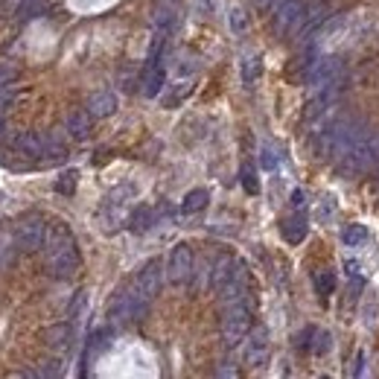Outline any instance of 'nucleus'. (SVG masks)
Masks as SVG:
<instances>
[{
  "instance_id": "1",
  "label": "nucleus",
  "mask_w": 379,
  "mask_h": 379,
  "mask_svg": "<svg viewBox=\"0 0 379 379\" xmlns=\"http://www.w3.org/2000/svg\"><path fill=\"white\" fill-rule=\"evenodd\" d=\"M47 269H50L53 277H74L76 269H79V251H76V243L74 236L67 233V228L56 225L53 231H47Z\"/></svg>"
},
{
  "instance_id": "2",
  "label": "nucleus",
  "mask_w": 379,
  "mask_h": 379,
  "mask_svg": "<svg viewBox=\"0 0 379 379\" xmlns=\"http://www.w3.org/2000/svg\"><path fill=\"white\" fill-rule=\"evenodd\" d=\"M365 134V126L359 120H353V117H336V120H330L321 134H318V149L324 155H333V158H342L359 144V137Z\"/></svg>"
},
{
  "instance_id": "3",
  "label": "nucleus",
  "mask_w": 379,
  "mask_h": 379,
  "mask_svg": "<svg viewBox=\"0 0 379 379\" xmlns=\"http://www.w3.org/2000/svg\"><path fill=\"white\" fill-rule=\"evenodd\" d=\"M342 167L350 175H362V173L376 170L379 167V134H362L359 144L344 155Z\"/></svg>"
},
{
  "instance_id": "4",
  "label": "nucleus",
  "mask_w": 379,
  "mask_h": 379,
  "mask_svg": "<svg viewBox=\"0 0 379 379\" xmlns=\"http://www.w3.org/2000/svg\"><path fill=\"white\" fill-rule=\"evenodd\" d=\"M248 327H251V310L245 301H233L225 303V318H222V336L228 347H236L245 336H248Z\"/></svg>"
},
{
  "instance_id": "5",
  "label": "nucleus",
  "mask_w": 379,
  "mask_h": 379,
  "mask_svg": "<svg viewBox=\"0 0 379 379\" xmlns=\"http://www.w3.org/2000/svg\"><path fill=\"white\" fill-rule=\"evenodd\" d=\"M344 79V62L339 56H324V59H315L306 67V82L313 88H324L330 82H342Z\"/></svg>"
},
{
  "instance_id": "6",
  "label": "nucleus",
  "mask_w": 379,
  "mask_h": 379,
  "mask_svg": "<svg viewBox=\"0 0 379 379\" xmlns=\"http://www.w3.org/2000/svg\"><path fill=\"white\" fill-rule=\"evenodd\" d=\"M303 21H306V6L301 4V0H283L274 12V27L283 35H298Z\"/></svg>"
},
{
  "instance_id": "7",
  "label": "nucleus",
  "mask_w": 379,
  "mask_h": 379,
  "mask_svg": "<svg viewBox=\"0 0 379 379\" xmlns=\"http://www.w3.org/2000/svg\"><path fill=\"white\" fill-rule=\"evenodd\" d=\"M15 240L23 251H38L47 243V225L41 216H23L15 228Z\"/></svg>"
},
{
  "instance_id": "8",
  "label": "nucleus",
  "mask_w": 379,
  "mask_h": 379,
  "mask_svg": "<svg viewBox=\"0 0 379 379\" xmlns=\"http://www.w3.org/2000/svg\"><path fill=\"white\" fill-rule=\"evenodd\" d=\"M193 269H196V260H193L190 245H184V243L175 245L167 260V277L173 283H187V280H193Z\"/></svg>"
},
{
  "instance_id": "9",
  "label": "nucleus",
  "mask_w": 379,
  "mask_h": 379,
  "mask_svg": "<svg viewBox=\"0 0 379 379\" xmlns=\"http://www.w3.org/2000/svg\"><path fill=\"white\" fill-rule=\"evenodd\" d=\"M134 286L144 292V295H149V298H155V295L161 292V286H163L161 260H149L146 266H140V272H137V277H134Z\"/></svg>"
},
{
  "instance_id": "10",
  "label": "nucleus",
  "mask_w": 379,
  "mask_h": 379,
  "mask_svg": "<svg viewBox=\"0 0 379 379\" xmlns=\"http://www.w3.org/2000/svg\"><path fill=\"white\" fill-rule=\"evenodd\" d=\"M269 353V330L266 327H254L248 333V344H245V362L248 365H260Z\"/></svg>"
},
{
  "instance_id": "11",
  "label": "nucleus",
  "mask_w": 379,
  "mask_h": 379,
  "mask_svg": "<svg viewBox=\"0 0 379 379\" xmlns=\"http://www.w3.org/2000/svg\"><path fill=\"white\" fill-rule=\"evenodd\" d=\"M15 149L27 158H44V134L38 132H21L15 137Z\"/></svg>"
},
{
  "instance_id": "12",
  "label": "nucleus",
  "mask_w": 379,
  "mask_h": 379,
  "mask_svg": "<svg viewBox=\"0 0 379 379\" xmlns=\"http://www.w3.org/2000/svg\"><path fill=\"white\" fill-rule=\"evenodd\" d=\"M85 108L91 111V117H111L117 111V97L111 91H97V93H91Z\"/></svg>"
},
{
  "instance_id": "13",
  "label": "nucleus",
  "mask_w": 379,
  "mask_h": 379,
  "mask_svg": "<svg viewBox=\"0 0 379 379\" xmlns=\"http://www.w3.org/2000/svg\"><path fill=\"white\" fill-rule=\"evenodd\" d=\"M233 269H236V260L228 257V254H222L219 260H213V263H210V283L216 289H222L225 283L233 277Z\"/></svg>"
},
{
  "instance_id": "14",
  "label": "nucleus",
  "mask_w": 379,
  "mask_h": 379,
  "mask_svg": "<svg viewBox=\"0 0 379 379\" xmlns=\"http://www.w3.org/2000/svg\"><path fill=\"white\" fill-rule=\"evenodd\" d=\"M140 85H144V93H146V97H158L161 88H163V64H161V62H146Z\"/></svg>"
},
{
  "instance_id": "15",
  "label": "nucleus",
  "mask_w": 379,
  "mask_h": 379,
  "mask_svg": "<svg viewBox=\"0 0 379 379\" xmlns=\"http://www.w3.org/2000/svg\"><path fill=\"white\" fill-rule=\"evenodd\" d=\"M67 132L70 137H76V140H85L91 134V111L88 108H79L67 117Z\"/></svg>"
},
{
  "instance_id": "16",
  "label": "nucleus",
  "mask_w": 379,
  "mask_h": 379,
  "mask_svg": "<svg viewBox=\"0 0 379 379\" xmlns=\"http://www.w3.org/2000/svg\"><path fill=\"white\" fill-rule=\"evenodd\" d=\"M303 236H306V216H303V210H295V216H289L283 222V240L295 245Z\"/></svg>"
},
{
  "instance_id": "17",
  "label": "nucleus",
  "mask_w": 379,
  "mask_h": 379,
  "mask_svg": "<svg viewBox=\"0 0 379 379\" xmlns=\"http://www.w3.org/2000/svg\"><path fill=\"white\" fill-rule=\"evenodd\" d=\"M152 222H155V210H152V207H146V204H140V207H134V213H132L129 228H132L134 233H144Z\"/></svg>"
},
{
  "instance_id": "18",
  "label": "nucleus",
  "mask_w": 379,
  "mask_h": 379,
  "mask_svg": "<svg viewBox=\"0 0 379 379\" xmlns=\"http://www.w3.org/2000/svg\"><path fill=\"white\" fill-rule=\"evenodd\" d=\"M204 207H207V190H190L181 202V213H187V216H193V213H199Z\"/></svg>"
},
{
  "instance_id": "19",
  "label": "nucleus",
  "mask_w": 379,
  "mask_h": 379,
  "mask_svg": "<svg viewBox=\"0 0 379 379\" xmlns=\"http://www.w3.org/2000/svg\"><path fill=\"white\" fill-rule=\"evenodd\" d=\"M173 27H175V9H173L170 4L158 6V9H155V30L163 33V35H170Z\"/></svg>"
},
{
  "instance_id": "20",
  "label": "nucleus",
  "mask_w": 379,
  "mask_h": 379,
  "mask_svg": "<svg viewBox=\"0 0 379 379\" xmlns=\"http://www.w3.org/2000/svg\"><path fill=\"white\" fill-rule=\"evenodd\" d=\"M44 339H47V347H53V350L67 347V342H70V324H56V327H50Z\"/></svg>"
},
{
  "instance_id": "21",
  "label": "nucleus",
  "mask_w": 379,
  "mask_h": 379,
  "mask_svg": "<svg viewBox=\"0 0 379 379\" xmlns=\"http://www.w3.org/2000/svg\"><path fill=\"white\" fill-rule=\"evenodd\" d=\"M365 240H368V231H365V225H350V228H344V233H342V243H344L347 248L365 245Z\"/></svg>"
},
{
  "instance_id": "22",
  "label": "nucleus",
  "mask_w": 379,
  "mask_h": 379,
  "mask_svg": "<svg viewBox=\"0 0 379 379\" xmlns=\"http://www.w3.org/2000/svg\"><path fill=\"white\" fill-rule=\"evenodd\" d=\"M76 181H79V173H76V170H67V173L56 181V193H62V196H74Z\"/></svg>"
},
{
  "instance_id": "23",
  "label": "nucleus",
  "mask_w": 379,
  "mask_h": 379,
  "mask_svg": "<svg viewBox=\"0 0 379 379\" xmlns=\"http://www.w3.org/2000/svg\"><path fill=\"white\" fill-rule=\"evenodd\" d=\"M18 100V85L9 82V85H0V114H6Z\"/></svg>"
},
{
  "instance_id": "24",
  "label": "nucleus",
  "mask_w": 379,
  "mask_h": 379,
  "mask_svg": "<svg viewBox=\"0 0 379 379\" xmlns=\"http://www.w3.org/2000/svg\"><path fill=\"white\" fill-rule=\"evenodd\" d=\"M315 289H318V295H333V292H336V277H333V272H318V274H315Z\"/></svg>"
},
{
  "instance_id": "25",
  "label": "nucleus",
  "mask_w": 379,
  "mask_h": 379,
  "mask_svg": "<svg viewBox=\"0 0 379 379\" xmlns=\"http://www.w3.org/2000/svg\"><path fill=\"white\" fill-rule=\"evenodd\" d=\"M260 70H263V64H260L257 56H254V59H245V62H243V82H245V85H254L257 76H260Z\"/></svg>"
},
{
  "instance_id": "26",
  "label": "nucleus",
  "mask_w": 379,
  "mask_h": 379,
  "mask_svg": "<svg viewBox=\"0 0 379 379\" xmlns=\"http://www.w3.org/2000/svg\"><path fill=\"white\" fill-rule=\"evenodd\" d=\"M9 82H18V67L0 62V85H9Z\"/></svg>"
},
{
  "instance_id": "27",
  "label": "nucleus",
  "mask_w": 379,
  "mask_h": 379,
  "mask_svg": "<svg viewBox=\"0 0 379 379\" xmlns=\"http://www.w3.org/2000/svg\"><path fill=\"white\" fill-rule=\"evenodd\" d=\"M62 373V362L59 359H50V362H44L38 368V376H59Z\"/></svg>"
},
{
  "instance_id": "28",
  "label": "nucleus",
  "mask_w": 379,
  "mask_h": 379,
  "mask_svg": "<svg viewBox=\"0 0 379 379\" xmlns=\"http://www.w3.org/2000/svg\"><path fill=\"white\" fill-rule=\"evenodd\" d=\"M260 161H263L266 170H274V167H277V155H274L272 146H263V152H260Z\"/></svg>"
},
{
  "instance_id": "29",
  "label": "nucleus",
  "mask_w": 379,
  "mask_h": 379,
  "mask_svg": "<svg viewBox=\"0 0 379 379\" xmlns=\"http://www.w3.org/2000/svg\"><path fill=\"white\" fill-rule=\"evenodd\" d=\"M243 184H245V190H248V193H257V190H260V187H257V178H254V170H251V167H245V170H243Z\"/></svg>"
},
{
  "instance_id": "30",
  "label": "nucleus",
  "mask_w": 379,
  "mask_h": 379,
  "mask_svg": "<svg viewBox=\"0 0 379 379\" xmlns=\"http://www.w3.org/2000/svg\"><path fill=\"white\" fill-rule=\"evenodd\" d=\"M231 23H233V30H236V33H243V30H245V18H243L240 9H233V12H231Z\"/></svg>"
},
{
  "instance_id": "31",
  "label": "nucleus",
  "mask_w": 379,
  "mask_h": 379,
  "mask_svg": "<svg viewBox=\"0 0 379 379\" xmlns=\"http://www.w3.org/2000/svg\"><path fill=\"white\" fill-rule=\"evenodd\" d=\"M292 210H303V193H301V190H295V193H292Z\"/></svg>"
},
{
  "instance_id": "32",
  "label": "nucleus",
  "mask_w": 379,
  "mask_h": 379,
  "mask_svg": "<svg viewBox=\"0 0 379 379\" xmlns=\"http://www.w3.org/2000/svg\"><path fill=\"white\" fill-rule=\"evenodd\" d=\"M4 137H6V117L0 114V140H4Z\"/></svg>"
}]
</instances>
